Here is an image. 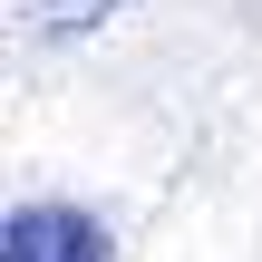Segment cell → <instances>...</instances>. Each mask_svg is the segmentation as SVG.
Instances as JSON below:
<instances>
[{"label": "cell", "instance_id": "cell-1", "mask_svg": "<svg viewBox=\"0 0 262 262\" xmlns=\"http://www.w3.org/2000/svg\"><path fill=\"white\" fill-rule=\"evenodd\" d=\"M0 262H117V243L88 204H10Z\"/></svg>", "mask_w": 262, "mask_h": 262}, {"label": "cell", "instance_id": "cell-2", "mask_svg": "<svg viewBox=\"0 0 262 262\" xmlns=\"http://www.w3.org/2000/svg\"><path fill=\"white\" fill-rule=\"evenodd\" d=\"M107 10H126V0H29V29H39V39H78V29H97Z\"/></svg>", "mask_w": 262, "mask_h": 262}]
</instances>
